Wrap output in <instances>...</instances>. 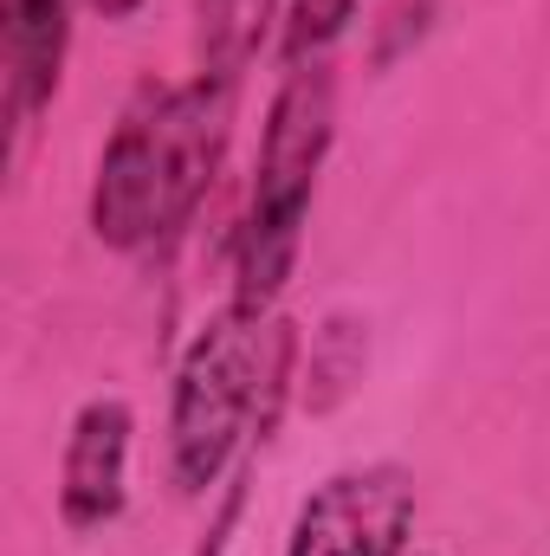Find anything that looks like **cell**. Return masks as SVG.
<instances>
[{
  "label": "cell",
  "mask_w": 550,
  "mask_h": 556,
  "mask_svg": "<svg viewBox=\"0 0 550 556\" xmlns=\"http://www.w3.org/2000/svg\"><path fill=\"white\" fill-rule=\"evenodd\" d=\"M234 98L240 85L221 78H182V85H142L117 111V130L98 149L91 168V240L111 253H142L175 240L208 188L227 168L234 142Z\"/></svg>",
  "instance_id": "6da1fadb"
},
{
  "label": "cell",
  "mask_w": 550,
  "mask_h": 556,
  "mask_svg": "<svg viewBox=\"0 0 550 556\" xmlns=\"http://www.w3.org/2000/svg\"><path fill=\"white\" fill-rule=\"evenodd\" d=\"M298 369V324L227 298L182 350L168 389V479L182 498H208L253 446L273 440Z\"/></svg>",
  "instance_id": "7a4b0ae2"
},
{
  "label": "cell",
  "mask_w": 550,
  "mask_h": 556,
  "mask_svg": "<svg viewBox=\"0 0 550 556\" xmlns=\"http://www.w3.org/2000/svg\"><path fill=\"white\" fill-rule=\"evenodd\" d=\"M337 142V72L330 59L285 65L266 104V130L253 155V194L234 227V298L273 311L304 253V220L317 201V175Z\"/></svg>",
  "instance_id": "3957f363"
},
{
  "label": "cell",
  "mask_w": 550,
  "mask_h": 556,
  "mask_svg": "<svg viewBox=\"0 0 550 556\" xmlns=\"http://www.w3.org/2000/svg\"><path fill=\"white\" fill-rule=\"evenodd\" d=\"M414 472L396 459L330 472L291 518L285 556H409Z\"/></svg>",
  "instance_id": "277c9868"
},
{
  "label": "cell",
  "mask_w": 550,
  "mask_h": 556,
  "mask_svg": "<svg viewBox=\"0 0 550 556\" xmlns=\"http://www.w3.org/2000/svg\"><path fill=\"white\" fill-rule=\"evenodd\" d=\"M130 453H137V408L124 395H91L59 453V525L72 538L111 531L130 505Z\"/></svg>",
  "instance_id": "5b68a950"
},
{
  "label": "cell",
  "mask_w": 550,
  "mask_h": 556,
  "mask_svg": "<svg viewBox=\"0 0 550 556\" xmlns=\"http://www.w3.org/2000/svg\"><path fill=\"white\" fill-rule=\"evenodd\" d=\"M72 7L78 0H0V85H7V130L13 149L52 111L65 52H72Z\"/></svg>",
  "instance_id": "8992f818"
},
{
  "label": "cell",
  "mask_w": 550,
  "mask_h": 556,
  "mask_svg": "<svg viewBox=\"0 0 550 556\" xmlns=\"http://www.w3.org/2000/svg\"><path fill=\"white\" fill-rule=\"evenodd\" d=\"M285 7L291 0H195V72L240 85L266 39L285 26Z\"/></svg>",
  "instance_id": "52a82bcc"
},
{
  "label": "cell",
  "mask_w": 550,
  "mask_h": 556,
  "mask_svg": "<svg viewBox=\"0 0 550 556\" xmlns=\"http://www.w3.org/2000/svg\"><path fill=\"white\" fill-rule=\"evenodd\" d=\"M363 13V0H291L285 26H278V59H330V46L350 33V20Z\"/></svg>",
  "instance_id": "ba28073f"
},
{
  "label": "cell",
  "mask_w": 550,
  "mask_h": 556,
  "mask_svg": "<svg viewBox=\"0 0 550 556\" xmlns=\"http://www.w3.org/2000/svg\"><path fill=\"white\" fill-rule=\"evenodd\" d=\"M91 13H104V20H130V13H142V0H85Z\"/></svg>",
  "instance_id": "9c48e42d"
},
{
  "label": "cell",
  "mask_w": 550,
  "mask_h": 556,
  "mask_svg": "<svg viewBox=\"0 0 550 556\" xmlns=\"http://www.w3.org/2000/svg\"><path fill=\"white\" fill-rule=\"evenodd\" d=\"M414 556H427V551H414Z\"/></svg>",
  "instance_id": "30bf717a"
}]
</instances>
